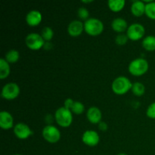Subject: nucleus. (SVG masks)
<instances>
[{
    "label": "nucleus",
    "mask_w": 155,
    "mask_h": 155,
    "mask_svg": "<svg viewBox=\"0 0 155 155\" xmlns=\"http://www.w3.org/2000/svg\"><path fill=\"white\" fill-rule=\"evenodd\" d=\"M11 68L9 63L5 58L0 59V79L4 80L10 74Z\"/></svg>",
    "instance_id": "f3484780"
},
{
    "label": "nucleus",
    "mask_w": 155,
    "mask_h": 155,
    "mask_svg": "<svg viewBox=\"0 0 155 155\" xmlns=\"http://www.w3.org/2000/svg\"><path fill=\"white\" fill-rule=\"evenodd\" d=\"M74 101L72 99V98H67L66 100L64 101V107H66V108L69 109V110H71V107H72L73 104H74Z\"/></svg>",
    "instance_id": "cd10ccee"
},
{
    "label": "nucleus",
    "mask_w": 155,
    "mask_h": 155,
    "mask_svg": "<svg viewBox=\"0 0 155 155\" xmlns=\"http://www.w3.org/2000/svg\"><path fill=\"white\" fill-rule=\"evenodd\" d=\"M83 30H84V23L82 22L81 21L74 20L68 24V32L70 36L73 37H77L81 35Z\"/></svg>",
    "instance_id": "9b49d317"
},
{
    "label": "nucleus",
    "mask_w": 155,
    "mask_h": 155,
    "mask_svg": "<svg viewBox=\"0 0 155 155\" xmlns=\"http://www.w3.org/2000/svg\"><path fill=\"white\" fill-rule=\"evenodd\" d=\"M86 117H87L88 120L91 124H98L101 121L102 114H101V110L98 107L93 106V107H90L88 109L87 112H86Z\"/></svg>",
    "instance_id": "4468645a"
},
{
    "label": "nucleus",
    "mask_w": 155,
    "mask_h": 155,
    "mask_svg": "<svg viewBox=\"0 0 155 155\" xmlns=\"http://www.w3.org/2000/svg\"><path fill=\"white\" fill-rule=\"evenodd\" d=\"M128 36L127 34H124V33H119L117 36L115 38V42H116L117 45H124L128 41Z\"/></svg>",
    "instance_id": "a878e982"
},
{
    "label": "nucleus",
    "mask_w": 155,
    "mask_h": 155,
    "mask_svg": "<svg viewBox=\"0 0 155 155\" xmlns=\"http://www.w3.org/2000/svg\"><path fill=\"white\" fill-rule=\"evenodd\" d=\"M71 110L72 113L75 114H82L85 110V106L84 104L82 102H80V101H74V104H73L72 107H71Z\"/></svg>",
    "instance_id": "5701e85b"
},
{
    "label": "nucleus",
    "mask_w": 155,
    "mask_h": 155,
    "mask_svg": "<svg viewBox=\"0 0 155 155\" xmlns=\"http://www.w3.org/2000/svg\"><path fill=\"white\" fill-rule=\"evenodd\" d=\"M77 15L83 21H86L89 18V12L88 9L85 7H80L77 10Z\"/></svg>",
    "instance_id": "393cba45"
},
{
    "label": "nucleus",
    "mask_w": 155,
    "mask_h": 155,
    "mask_svg": "<svg viewBox=\"0 0 155 155\" xmlns=\"http://www.w3.org/2000/svg\"><path fill=\"white\" fill-rule=\"evenodd\" d=\"M146 115L151 119H155V101L151 103L146 110Z\"/></svg>",
    "instance_id": "bb28decb"
},
{
    "label": "nucleus",
    "mask_w": 155,
    "mask_h": 155,
    "mask_svg": "<svg viewBox=\"0 0 155 155\" xmlns=\"http://www.w3.org/2000/svg\"><path fill=\"white\" fill-rule=\"evenodd\" d=\"M13 155H21V154H13Z\"/></svg>",
    "instance_id": "2f4dec72"
},
{
    "label": "nucleus",
    "mask_w": 155,
    "mask_h": 155,
    "mask_svg": "<svg viewBox=\"0 0 155 155\" xmlns=\"http://www.w3.org/2000/svg\"><path fill=\"white\" fill-rule=\"evenodd\" d=\"M145 15L151 20H155V2L151 1L146 3L145 5Z\"/></svg>",
    "instance_id": "4be33fe9"
},
{
    "label": "nucleus",
    "mask_w": 155,
    "mask_h": 155,
    "mask_svg": "<svg viewBox=\"0 0 155 155\" xmlns=\"http://www.w3.org/2000/svg\"><path fill=\"white\" fill-rule=\"evenodd\" d=\"M25 43L30 49L36 51L44 46L45 40L42 37L41 34L36 33H30L26 36Z\"/></svg>",
    "instance_id": "423d86ee"
},
{
    "label": "nucleus",
    "mask_w": 155,
    "mask_h": 155,
    "mask_svg": "<svg viewBox=\"0 0 155 155\" xmlns=\"http://www.w3.org/2000/svg\"><path fill=\"white\" fill-rule=\"evenodd\" d=\"M142 46L147 51H155V36L153 35L145 36L142 40Z\"/></svg>",
    "instance_id": "a211bd4d"
},
{
    "label": "nucleus",
    "mask_w": 155,
    "mask_h": 155,
    "mask_svg": "<svg viewBox=\"0 0 155 155\" xmlns=\"http://www.w3.org/2000/svg\"><path fill=\"white\" fill-rule=\"evenodd\" d=\"M14 133L17 138L24 140L30 137L33 132L28 125L24 123H18L14 127Z\"/></svg>",
    "instance_id": "9d476101"
},
{
    "label": "nucleus",
    "mask_w": 155,
    "mask_h": 155,
    "mask_svg": "<svg viewBox=\"0 0 155 155\" xmlns=\"http://www.w3.org/2000/svg\"><path fill=\"white\" fill-rule=\"evenodd\" d=\"M71 110L64 107H61L54 113V120L60 127L66 128L70 127L73 122V114Z\"/></svg>",
    "instance_id": "7ed1b4c3"
},
{
    "label": "nucleus",
    "mask_w": 155,
    "mask_h": 155,
    "mask_svg": "<svg viewBox=\"0 0 155 155\" xmlns=\"http://www.w3.org/2000/svg\"><path fill=\"white\" fill-rule=\"evenodd\" d=\"M5 59L8 62L9 64L16 63L20 58V53L16 49H11L7 51L5 55Z\"/></svg>",
    "instance_id": "aec40b11"
},
{
    "label": "nucleus",
    "mask_w": 155,
    "mask_h": 155,
    "mask_svg": "<svg viewBox=\"0 0 155 155\" xmlns=\"http://www.w3.org/2000/svg\"><path fill=\"white\" fill-rule=\"evenodd\" d=\"M82 141L89 147H95L99 143L100 136L95 130H86L83 133Z\"/></svg>",
    "instance_id": "1a4fd4ad"
},
{
    "label": "nucleus",
    "mask_w": 155,
    "mask_h": 155,
    "mask_svg": "<svg viewBox=\"0 0 155 155\" xmlns=\"http://www.w3.org/2000/svg\"><path fill=\"white\" fill-rule=\"evenodd\" d=\"M42 20V15L38 10H31L26 15V22L30 27L39 25Z\"/></svg>",
    "instance_id": "ddd939ff"
},
{
    "label": "nucleus",
    "mask_w": 155,
    "mask_h": 155,
    "mask_svg": "<svg viewBox=\"0 0 155 155\" xmlns=\"http://www.w3.org/2000/svg\"><path fill=\"white\" fill-rule=\"evenodd\" d=\"M145 5L144 1H134L131 5V12L136 17H140L145 14Z\"/></svg>",
    "instance_id": "dca6fc26"
},
{
    "label": "nucleus",
    "mask_w": 155,
    "mask_h": 155,
    "mask_svg": "<svg viewBox=\"0 0 155 155\" xmlns=\"http://www.w3.org/2000/svg\"><path fill=\"white\" fill-rule=\"evenodd\" d=\"M145 34V28L139 23H134L129 26L127 30V35L131 40L137 41L143 38Z\"/></svg>",
    "instance_id": "0eeeda50"
},
{
    "label": "nucleus",
    "mask_w": 155,
    "mask_h": 155,
    "mask_svg": "<svg viewBox=\"0 0 155 155\" xmlns=\"http://www.w3.org/2000/svg\"><path fill=\"white\" fill-rule=\"evenodd\" d=\"M98 128H99L100 130L101 131H106L108 128V126H107V123H105L104 121H101V122L98 124Z\"/></svg>",
    "instance_id": "c85d7f7f"
},
{
    "label": "nucleus",
    "mask_w": 155,
    "mask_h": 155,
    "mask_svg": "<svg viewBox=\"0 0 155 155\" xmlns=\"http://www.w3.org/2000/svg\"><path fill=\"white\" fill-rule=\"evenodd\" d=\"M131 91L136 96H142L145 94V87L143 83H140V82H136V83H133Z\"/></svg>",
    "instance_id": "412c9836"
},
{
    "label": "nucleus",
    "mask_w": 155,
    "mask_h": 155,
    "mask_svg": "<svg viewBox=\"0 0 155 155\" xmlns=\"http://www.w3.org/2000/svg\"><path fill=\"white\" fill-rule=\"evenodd\" d=\"M117 155H127V154H125V153H119Z\"/></svg>",
    "instance_id": "7c9ffc66"
},
{
    "label": "nucleus",
    "mask_w": 155,
    "mask_h": 155,
    "mask_svg": "<svg viewBox=\"0 0 155 155\" xmlns=\"http://www.w3.org/2000/svg\"><path fill=\"white\" fill-rule=\"evenodd\" d=\"M84 30L92 36H98L104 30V24L98 18H89L84 22Z\"/></svg>",
    "instance_id": "20e7f679"
},
{
    "label": "nucleus",
    "mask_w": 155,
    "mask_h": 155,
    "mask_svg": "<svg viewBox=\"0 0 155 155\" xmlns=\"http://www.w3.org/2000/svg\"><path fill=\"white\" fill-rule=\"evenodd\" d=\"M125 4V0H109L107 2L108 8L114 12H118L122 10Z\"/></svg>",
    "instance_id": "6ab92c4d"
},
{
    "label": "nucleus",
    "mask_w": 155,
    "mask_h": 155,
    "mask_svg": "<svg viewBox=\"0 0 155 155\" xmlns=\"http://www.w3.org/2000/svg\"><path fill=\"white\" fill-rule=\"evenodd\" d=\"M0 127L5 130L14 127V118L9 112L5 110L0 112Z\"/></svg>",
    "instance_id": "f8f14e48"
},
{
    "label": "nucleus",
    "mask_w": 155,
    "mask_h": 155,
    "mask_svg": "<svg viewBox=\"0 0 155 155\" xmlns=\"http://www.w3.org/2000/svg\"><path fill=\"white\" fill-rule=\"evenodd\" d=\"M41 36L46 42H49L54 36V31L49 27H45L41 31Z\"/></svg>",
    "instance_id": "b1692460"
},
{
    "label": "nucleus",
    "mask_w": 155,
    "mask_h": 155,
    "mask_svg": "<svg viewBox=\"0 0 155 155\" xmlns=\"http://www.w3.org/2000/svg\"><path fill=\"white\" fill-rule=\"evenodd\" d=\"M149 64L146 59L142 58H138L134 59L130 63L128 67L129 72L133 76L139 77L146 74L148 71Z\"/></svg>",
    "instance_id": "f03ea898"
},
{
    "label": "nucleus",
    "mask_w": 155,
    "mask_h": 155,
    "mask_svg": "<svg viewBox=\"0 0 155 155\" xmlns=\"http://www.w3.org/2000/svg\"><path fill=\"white\" fill-rule=\"evenodd\" d=\"M93 2V1H92V0H89V1H86V0H85V1H82V2H83V3H90V2Z\"/></svg>",
    "instance_id": "c756f323"
},
{
    "label": "nucleus",
    "mask_w": 155,
    "mask_h": 155,
    "mask_svg": "<svg viewBox=\"0 0 155 155\" xmlns=\"http://www.w3.org/2000/svg\"><path fill=\"white\" fill-rule=\"evenodd\" d=\"M111 27L117 33H123L124 31H127L129 26L128 23L124 18H117L112 21Z\"/></svg>",
    "instance_id": "2eb2a0df"
},
{
    "label": "nucleus",
    "mask_w": 155,
    "mask_h": 155,
    "mask_svg": "<svg viewBox=\"0 0 155 155\" xmlns=\"http://www.w3.org/2000/svg\"><path fill=\"white\" fill-rule=\"evenodd\" d=\"M20 92V87L17 83H8L2 87L1 95L5 99L13 100L18 98Z\"/></svg>",
    "instance_id": "6e6552de"
},
{
    "label": "nucleus",
    "mask_w": 155,
    "mask_h": 155,
    "mask_svg": "<svg viewBox=\"0 0 155 155\" xmlns=\"http://www.w3.org/2000/svg\"><path fill=\"white\" fill-rule=\"evenodd\" d=\"M42 136L46 142L56 143L61 139V132L57 127L52 125H47L42 129Z\"/></svg>",
    "instance_id": "39448f33"
},
{
    "label": "nucleus",
    "mask_w": 155,
    "mask_h": 155,
    "mask_svg": "<svg viewBox=\"0 0 155 155\" xmlns=\"http://www.w3.org/2000/svg\"><path fill=\"white\" fill-rule=\"evenodd\" d=\"M133 83L127 77L120 76L114 80L111 84L112 91L117 95H124L131 90Z\"/></svg>",
    "instance_id": "f257e3e1"
}]
</instances>
